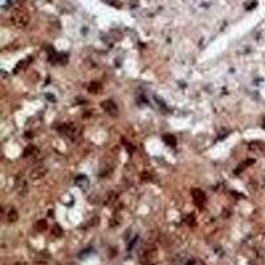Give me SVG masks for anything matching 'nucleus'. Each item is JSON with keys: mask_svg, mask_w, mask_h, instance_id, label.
Listing matches in <instances>:
<instances>
[{"mask_svg": "<svg viewBox=\"0 0 265 265\" xmlns=\"http://www.w3.org/2000/svg\"><path fill=\"white\" fill-rule=\"evenodd\" d=\"M58 131L61 133L62 135L68 137V138H70V139H76L77 137L81 134L80 127L77 126L76 123H73V122H66V123L61 125V126L58 127Z\"/></svg>", "mask_w": 265, "mask_h": 265, "instance_id": "nucleus-1", "label": "nucleus"}, {"mask_svg": "<svg viewBox=\"0 0 265 265\" xmlns=\"http://www.w3.org/2000/svg\"><path fill=\"white\" fill-rule=\"evenodd\" d=\"M156 260V248L155 245L145 247L141 253V263L143 265H154Z\"/></svg>", "mask_w": 265, "mask_h": 265, "instance_id": "nucleus-2", "label": "nucleus"}, {"mask_svg": "<svg viewBox=\"0 0 265 265\" xmlns=\"http://www.w3.org/2000/svg\"><path fill=\"white\" fill-rule=\"evenodd\" d=\"M191 195H192L193 203H195L199 208H203V207L206 206L207 196H206V193H204V191H201L200 188H193L191 191Z\"/></svg>", "mask_w": 265, "mask_h": 265, "instance_id": "nucleus-3", "label": "nucleus"}, {"mask_svg": "<svg viewBox=\"0 0 265 265\" xmlns=\"http://www.w3.org/2000/svg\"><path fill=\"white\" fill-rule=\"evenodd\" d=\"M101 106H102V109H104V112H106L109 115L115 117L117 114H118V106H117V104L113 99H106V101H104L101 104Z\"/></svg>", "mask_w": 265, "mask_h": 265, "instance_id": "nucleus-4", "label": "nucleus"}, {"mask_svg": "<svg viewBox=\"0 0 265 265\" xmlns=\"http://www.w3.org/2000/svg\"><path fill=\"white\" fill-rule=\"evenodd\" d=\"M47 172H48L47 167H44V166H37L36 169H33L32 171H31L29 176H31V179H32V180H39V179L44 178V176L47 175Z\"/></svg>", "mask_w": 265, "mask_h": 265, "instance_id": "nucleus-5", "label": "nucleus"}, {"mask_svg": "<svg viewBox=\"0 0 265 265\" xmlns=\"http://www.w3.org/2000/svg\"><path fill=\"white\" fill-rule=\"evenodd\" d=\"M16 191H18V193L20 196H24L25 193L28 192L27 182H25L23 178H18V180H16Z\"/></svg>", "mask_w": 265, "mask_h": 265, "instance_id": "nucleus-6", "label": "nucleus"}, {"mask_svg": "<svg viewBox=\"0 0 265 265\" xmlns=\"http://www.w3.org/2000/svg\"><path fill=\"white\" fill-rule=\"evenodd\" d=\"M33 61V57H27V58H24L23 61H20L18 65H16V70L15 72L18 73V72H20V70H24V69H27L28 66H29V64Z\"/></svg>", "mask_w": 265, "mask_h": 265, "instance_id": "nucleus-7", "label": "nucleus"}, {"mask_svg": "<svg viewBox=\"0 0 265 265\" xmlns=\"http://www.w3.org/2000/svg\"><path fill=\"white\" fill-rule=\"evenodd\" d=\"M102 90V86L99 82H92V84L88 86V92L90 93V94H99Z\"/></svg>", "mask_w": 265, "mask_h": 265, "instance_id": "nucleus-8", "label": "nucleus"}, {"mask_svg": "<svg viewBox=\"0 0 265 265\" xmlns=\"http://www.w3.org/2000/svg\"><path fill=\"white\" fill-rule=\"evenodd\" d=\"M19 219V213L15 208H9V211L7 212V221L8 223H15Z\"/></svg>", "mask_w": 265, "mask_h": 265, "instance_id": "nucleus-9", "label": "nucleus"}, {"mask_svg": "<svg viewBox=\"0 0 265 265\" xmlns=\"http://www.w3.org/2000/svg\"><path fill=\"white\" fill-rule=\"evenodd\" d=\"M28 21V18L25 15H21V13H19V15H16L15 18H13V23H15L18 27H24L25 24H27Z\"/></svg>", "mask_w": 265, "mask_h": 265, "instance_id": "nucleus-10", "label": "nucleus"}, {"mask_svg": "<svg viewBox=\"0 0 265 265\" xmlns=\"http://www.w3.org/2000/svg\"><path fill=\"white\" fill-rule=\"evenodd\" d=\"M117 200H118V193L110 192L109 195L106 196V199H105V204H106V206H114V204L117 203Z\"/></svg>", "mask_w": 265, "mask_h": 265, "instance_id": "nucleus-11", "label": "nucleus"}, {"mask_svg": "<svg viewBox=\"0 0 265 265\" xmlns=\"http://www.w3.org/2000/svg\"><path fill=\"white\" fill-rule=\"evenodd\" d=\"M36 154H39V150H37V147L36 146H28L27 149L24 150V156L25 158H28V156H33V155H36Z\"/></svg>", "mask_w": 265, "mask_h": 265, "instance_id": "nucleus-12", "label": "nucleus"}, {"mask_svg": "<svg viewBox=\"0 0 265 265\" xmlns=\"http://www.w3.org/2000/svg\"><path fill=\"white\" fill-rule=\"evenodd\" d=\"M250 163H255V159H247L245 162H243V163H240V166H239L237 169L235 170V174H240L241 171H243L244 169H247V167L249 166Z\"/></svg>", "mask_w": 265, "mask_h": 265, "instance_id": "nucleus-13", "label": "nucleus"}, {"mask_svg": "<svg viewBox=\"0 0 265 265\" xmlns=\"http://www.w3.org/2000/svg\"><path fill=\"white\" fill-rule=\"evenodd\" d=\"M47 228H48V224L45 220H39L37 223H36V229H37L39 232H44Z\"/></svg>", "mask_w": 265, "mask_h": 265, "instance_id": "nucleus-14", "label": "nucleus"}, {"mask_svg": "<svg viewBox=\"0 0 265 265\" xmlns=\"http://www.w3.org/2000/svg\"><path fill=\"white\" fill-rule=\"evenodd\" d=\"M163 141L166 142L167 145H171V146H175V145H176V139H175V137H174V135H164Z\"/></svg>", "mask_w": 265, "mask_h": 265, "instance_id": "nucleus-15", "label": "nucleus"}, {"mask_svg": "<svg viewBox=\"0 0 265 265\" xmlns=\"http://www.w3.org/2000/svg\"><path fill=\"white\" fill-rule=\"evenodd\" d=\"M52 235H55V236H57V237H60V236L62 235V229H61V227H60V226H55V227H53V229H52Z\"/></svg>", "mask_w": 265, "mask_h": 265, "instance_id": "nucleus-16", "label": "nucleus"}, {"mask_svg": "<svg viewBox=\"0 0 265 265\" xmlns=\"http://www.w3.org/2000/svg\"><path fill=\"white\" fill-rule=\"evenodd\" d=\"M119 223H121V219H119V216H113L112 221H110V227H115V226H118Z\"/></svg>", "mask_w": 265, "mask_h": 265, "instance_id": "nucleus-17", "label": "nucleus"}, {"mask_svg": "<svg viewBox=\"0 0 265 265\" xmlns=\"http://www.w3.org/2000/svg\"><path fill=\"white\" fill-rule=\"evenodd\" d=\"M186 223L188 224V226H195V216H193V215H188L186 218Z\"/></svg>", "mask_w": 265, "mask_h": 265, "instance_id": "nucleus-18", "label": "nucleus"}, {"mask_svg": "<svg viewBox=\"0 0 265 265\" xmlns=\"http://www.w3.org/2000/svg\"><path fill=\"white\" fill-rule=\"evenodd\" d=\"M125 146H126V149H129V151L130 153H133L134 151V147L130 145V142H125Z\"/></svg>", "mask_w": 265, "mask_h": 265, "instance_id": "nucleus-19", "label": "nucleus"}]
</instances>
